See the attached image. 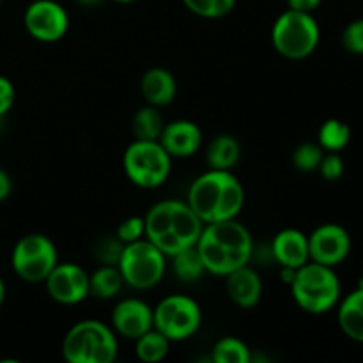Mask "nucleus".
<instances>
[{"label":"nucleus","instance_id":"nucleus-14","mask_svg":"<svg viewBox=\"0 0 363 363\" xmlns=\"http://www.w3.org/2000/svg\"><path fill=\"white\" fill-rule=\"evenodd\" d=\"M112 328L124 339L137 340L145 332L155 328L152 308L138 298L121 300L112 311Z\"/></svg>","mask_w":363,"mask_h":363},{"label":"nucleus","instance_id":"nucleus-33","mask_svg":"<svg viewBox=\"0 0 363 363\" xmlns=\"http://www.w3.org/2000/svg\"><path fill=\"white\" fill-rule=\"evenodd\" d=\"M14 99H16V89L13 82L0 74V119L13 108Z\"/></svg>","mask_w":363,"mask_h":363},{"label":"nucleus","instance_id":"nucleus-35","mask_svg":"<svg viewBox=\"0 0 363 363\" xmlns=\"http://www.w3.org/2000/svg\"><path fill=\"white\" fill-rule=\"evenodd\" d=\"M11 191H13V181H11L9 174L6 170L0 169V202L6 201Z\"/></svg>","mask_w":363,"mask_h":363},{"label":"nucleus","instance_id":"nucleus-5","mask_svg":"<svg viewBox=\"0 0 363 363\" xmlns=\"http://www.w3.org/2000/svg\"><path fill=\"white\" fill-rule=\"evenodd\" d=\"M289 286L298 307L308 314H326L340 301V280L330 266L308 261L296 269Z\"/></svg>","mask_w":363,"mask_h":363},{"label":"nucleus","instance_id":"nucleus-17","mask_svg":"<svg viewBox=\"0 0 363 363\" xmlns=\"http://www.w3.org/2000/svg\"><path fill=\"white\" fill-rule=\"evenodd\" d=\"M272 254L280 266L301 268L311 261L308 257V236L298 229H284L273 238Z\"/></svg>","mask_w":363,"mask_h":363},{"label":"nucleus","instance_id":"nucleus-6","mask_svg":"<svg viewBox=\"0 0 363 363\" xmlns=\"http://www.w3.org/2000/svg\"><path fill=\"white\" fill-rule=\"evenodd\" d=\"M321 28L312 13L286 9L272 27L273 48L289 60H303L315 52Z\"/></svg>","mask_w":363,"mask_h":363},{"label":"nucleus","instance_id":"nucleus-28","mask_svg":"<svg viewBox=\"0 0 363 363\" xmlns=\"http://www.w3.org/2000/svg\"><path fill=\"white\" fill-rule=\"evenodd\" d=\"M323 156H325V149L321 145L305 142L293 151V165L300 172H315L319 169Z\"/></svg>","mask_w":363,"mask_h":363},{"label":"nucleus","instance_id":"nucleus-31","mask_svg":"<svg viewBox=\"0 0 363 363\" xmlns=\"http://www.w3.org/2000/svg\"><path fill=\"white\" fill-rule=\"evenodd\" d=\"M342 46L353 55H363V18L346 25L342 32Z\"/></svg>","mask_w":363,"mask_h":363},{"label":"nucleus","instance_id":"nucleus-3","mask_svg":"<svg viewBox=\"0 0 363 363\" xmlns=\"http://www.w3.org/2000/svg\"><path fill=\"white\" fill-rule=\"evenodd\" d=\"M145 238L160 248L167 257L194 247L204 229V222L194 209L181 201L156 202L144 216Z\"/></svg>","mask_w":363,"mask_h":363},{"label":"nucleus","instance_id":"nucleus-26","mask_svg":"<svg viewBox=\"0 0 363 363\" xmlns=\"http://www.w3.org/2000/svg\"><path fill=\"white\" fill-rule=\"evenodd\" d=\"M211 360L215 363H248L252 354L243 340L236 337H223L213 347Z\"/></svg>","mask_w":363,"mask_h":363},{"label":"nucleus","instance_id":"nucleus-15","mask_svg":"<svg viewBox=\"0 0 363 363\" xmlns=\"http://www.w3.org/2000/svg\"><path fill=\"white\" fill-rule=\"evenodd\" d=\"M158 142L172 158H190L201 149L202 131L194 121L177 119L165 123Z\"/></svg>","mask_w":363,"mask_h":363},{"label":"nucleus","instance_id":"nucleus-9","mask_svg":"<svg viewBox=\"0 0 363 363\" xmlns=\"http://www.w3.org/2000/svg\"><path fill=\"white\" fill-rule=\"evenodd\" d=\"M59 262L55 243L46 234L30 233L16 241L11 254L14 275L27 284H45Z\"/></svg>","mask_w":363,"mask_h":363},{"label":"nucleus","instance_id":"nucleus-8","mask_svg":"<svg viewBox=\"0 0 363 363\" xmlns=\"http://www.w3.org/2000/svg\"><path fill=\"white\" fill-rule=\"evenodd\" d=\"M124 284L138 291H147L158 286L165 277L167 255L152 245L147 238L124 245L117 262Z\"/></svg>","mask_w":363,"mask_h":363},{"label":"nucleus","instance_id":"nucleus-10","mask_svg":"<svg viewBox=\"0 0 363 363\" xmlns=\"http://www.w3.org/2000/svg\"><path fill=\"white\" fill-rule=\"evenodd\" d=\"M152 321L170 342L188 340L202 325L201 305L186 294H170L152 308Z\"/></svg>","mask_w":363,"mask_h":363},{"label":"nucleus","instance_id":"nucleus-11","mask_svg":"<svg viewBox=\"0 0 363 363\" xmlns=\"http://www.w3.org/2000/svg\"><path fill=\"white\" fill-rule=\"evenodd\" d=\"M25 30L39 43H57L69 30V14L57 0H34L23 13Z\"/></svg>","mask_w":363,"mask_h":363},{"label":"nucleus","instance_id":"nucleus-21","mask_svg":"<svg viewBox=\"0 0 363 363\" xmlns=\"http://www.w3.org/2000/svg\"><path fill=\"white\" fill-rule=\"evenodd\" d=\"M124 286V279L119 268L113 264H99L89 275V293L99 300H110L121 293Z\"/></svg>","mask_w":363,"mask_h":363},{"label":"nucleus","instance_id":"nucleus-39","mask_svg":"<svg viewBox=\"0 0 363 363\" xmlns=\"http://www.w3.org/2000/svg\"><path fill=\"white\" fill-rule=\"evenodd\" d=\"M0 6H2V0H0Z\"/></svg>","mask_w":363,"mask_h":363},{"label":"nucleus","instance_id":"nucleus-2","mask_svg":"<svg viewBox=\"0 0 363 363\" xmlns=\"http://www.w3.org/2000/svg\"><path fill=\"white\" fill-rule=\"evenodd\" d=\"M186 204L206 223L238 218L245 204V188L233 170L209 169L191 183Z\"/></svg>","mask_w":363,"mask_h":363},{"label":"nucleus","instance_id":"nucleus-37","mask_svg":"<svg viewBox=\"0 0 363 363\" xmlns=\"http://www.w3.org/2000/svg\"><path fill=\"white\" fill-rule=\"evenodd\" d=\"M77 2L82 4V6L92 7V6H98V4H101L103 0H77Z\"/></svg>","mask_w":363,"mask_h":363},{"label":"nucleus","instance_id":"nucleus-22","mask_svg":"<svg viewBox=\"0 0 363 363\" xmlns=\"http://www.w3.org/2000/svg\"><path fill=\"white\" fill-rule=\"evenodd\" d=\"M172 269L174 275L184 284H194L204 277L206 266L202 262L201 254H199L197 247H188L184 250L177 252L176 255H172Z\"/></svg>","mask_w":363,"mask_h":363},{"label":"nucleus","instance_id":"nucleus-36","mask_svg":"<svg viewBox=\"0 0 363 363\" xmlns=\"http://www.w3.org/2000/svg\"><path fill=\"white\" fill-rule=\"evenodd\" d=\"M4 300H6V284H4V279L0 277V307L4 305Z\"/></svg>","mask_w":363,"mask_h":363},{"label":"nucleus","instance_id":"nucleus-19","mask_svg":"<svg viewBox=\"0 0 363 363\" xmlns=\"http://www.w3.org/2000/svg\"><path fill=\"white\" fill-rule=\"evenodd\" d=\"M339 326L347 339L363 344V286H358L337 305Z\"/></svg>","mask_w":363,"mask_h":363},{"label":"nucleus","instance_id":"nucleus-38","mask_svg":"<svg viewBox=\"0 0 363 363\" xmlns=\"http://www.w3.org/2000/svg\"><path fill=\"white\" fill-rule=\"evenodd\" d=\"M112 2H117V4H133V2H137V0H112Z\"/></svg>","mask_w":363,"mask_h":363},{"label":"nucleus","instance_id":"nucleus-18","mask_svg":"<svg viewBox=\"0 0 363 363\" xmlns=\"http://www.w3.org/2000/svg\"><path fill=\"white\" fill-rule=\"evenodd\" d=\"M140 92L147 105L167 106L176 98V78L170 71L163 69V67H151L142 74Z\"/></svg>","mask_w":363,"mask_h":363},{"label":"nucleus","instance_id":"nucleus-29","mask_svg":"<svg viewBox=\"0 0 363 363\" xmlns=\"http://www.w3.org/2000/svg\"><path fill=\"white\" fill-rule=\"evenodd\" d=\"M124 245L117 240V236L99 238L94 245V257L99 264H113L117 266L121 254H123Z\"/></svg>","mask_w":363,"mask_h":363},{"label":"nucleus","instance_id":"nucleus-32","mask_svg":"<svg viewBox=\"0 0 363 363\" xmlns=\"http://www.w3.org/2000/svg\"><path fill=\"white\" fill-rule=\"evenodd\" d=\"M318 172L321 174L323 179L330 181V183L339 181L344 176V160L340 158L339 152H326L319 163Z\"/></svg>","mask_w":363,"mask_h":363},{"label":"nucleus","instance_id":"nucleus-34","mask_svg":"<svg viewBox=\"0 0 363 363\" xmlns=\"http://www.w3.org/2000/svg\"><path fill=\"white\" fill-rule=\"evenodd\" d=\"M323 0H287V9L303 11V13H314Z\"/></svg>","mask_w":363,"mask_h":363},{"label":"nucleus","instance_id":"nucleus-40","mask_svg":"<svg viewBox=\"0 0 363 363\" xmlns=\"http://www.w3.org/2000/svg\"><path fill=\"white\" fill-rule=\"evenodd\" d=\"M360 286H363V280H362V284H360Z\"/></svg>","mask_w":363,"mask_h":363},{"label":"nucleus","instance_id":"nucleus-12","mask_svg":"<svg viewBox=\"0 0 363 363\" xmlns=\"http://www.w3.org/2000/svg\"><path fill=\"white\" fill-rule=\"evenodd\" d=\"M351 252V236L339 223H323L308 236V257L318 264H342Z\"/></svg>","mask_w":363,"mask_h":363},{"label":"nucleus","instance_id":"nucleus-30","mask_svg":"<svg viewBox=\"0 0 363 363\" xmlns=\"http://www.w3.org/2000/svg\"><path fill=\"white\" fill-rule=\"evenodd\" d=\"M116 236L123 245L133 243V241L145 238L144 216H130V218H126L124 222H121L116 230Z\"/></svg>","mask_w":363,"mask_h":363},{"label":"nucleus","instance_id":"nucleus-4","mask_svg":"<svg viewBox=\"0 0 363 363\" xmlns=\"http://www.w3.org/2000/svg\"><path fill=\"white\" fill-rule=\"evenodd\" d=\"M60 351L67 363H113L119 342L108 325L98 319H84L67 330Z\"/></svg>","mask_w":363,"mask_h":363},{"label":"nucleus","instance_id":"nucleus-1","mask_svg":"<svg viewBox=\"0 0 363 363\" xmlns=\"http://www.w3.org/2000/svg\"><path fill=\"white\" fill-rule=\"evenodd\" d=\"M195 247L206 272L216 277H225L241 266L250 264L254 254L252 234L236 218L206 223Z\"/></svg>","mask_w":363,"mask_h":363},{"label":"nucleus","instance_id":"nucleus-27","mask_svg":"<svg viewBox=\"0 0 363 363\" xmlns=\"http://www.w3.org/2000/svg\"><path fill=\"white\" fill-rule=\"evenodd\" d=\"M190 13L206 20H218L227 16L236 7L238 0H181Z\"/></svg>","mask_w":363,"mask_h":363},{"label":"nucleus","instance_id":"nucleus-25","mask_svg":"<svg viewBox=\"0 0 363 363\" xmlns=\"http://www.w3.org/2000/svg\"><path fill=\"white\" fill-rule=\"evenodd\" d=\"M351 140V128L340 119H328L321 124L318 133V144L326 152H340Z\"/></svg>","mask_w":363,"mask_h":363},{"label":"nucleus","instance_id":"nucleus-24","mask_svg":"<svg viewBox=\"0 0 363 363\" xmlns=\"http://www.w3.org/2000/svg\"><path fill=\"white\" fill-rule=\"evenodd\" d=\"M170 351V340L156 328H151L135 340V354L144 363H158L165 360Z\"/></svg>","mask_w":363,"mask_h":363},{"label":"nucleus","instance_id":"nucleus-16","mask_svg":"<svg viewBox=\"0 0 363 363\" xmlns=\"http://www.w3.org/2000/svg\"><path fill=\"white\" fill-rule=\"evenodd\" d=\"M223 279H225L227 296L236 307L243 308V311L257 307L262 298V280L261 275L250 264L234 269Z\"/></svg>","mask_w":363,"mask_h":363},{"label":"nucleus","instance_id":"nucleus-7","mask_svg":"<svg viewBox=\"0 0 363 363\" xmlns=\"http://www.w3.org/2000/svg\"><path fill=\"white\" fill-rule=\"evenodd\" d=\"M124 174L138 188L152 190L167 183L172 170V156L158 140L131 142L123 156Z\"/></svg>","mask_w":363,"mask_h":363},{"label":"nucleus","instance_id":"nucleus-20","mask_svg":"<svg viewBox=\"0 0 363 363\" xmlns=\"http://www.w3.org/2000/svg\"><path fill=\"white\" fill-rule=\"evenodd\" d=\"M241 156V144L233 135H216L206 151L209 169L233 170Z\"/></svg>","mask_w":363,"mask_h":363},{"label":"nucleus","instance_id":"nucleus-13","mask_svg":"<svg viewBox=\"0 0 363 363\" xmlns=\"http://www.w3.org/2000/svg\"><path fill=\"white\" fill-rule=\"evenodd\" d=\"M46 293L60 305H78L89 296V273L74 262H57L45 280Z\"/></svg>","mask_w":363,"mask_h":363},{"label":"nucleus","instance_id":"nucleus-23","mask_svg":"<svg viewBox=\"0 0 363 363\" xmlns=\"http://www.w3.org/2000/svg\"><path fill=\"white\" fill-rule=\"evenodd\" d=\"M165 128V121L160 113L158 106H142L135 112L131 121V130L137 140H158Z\"/></svg>","mask_w":363,"mask_h":363}]
</instances>
